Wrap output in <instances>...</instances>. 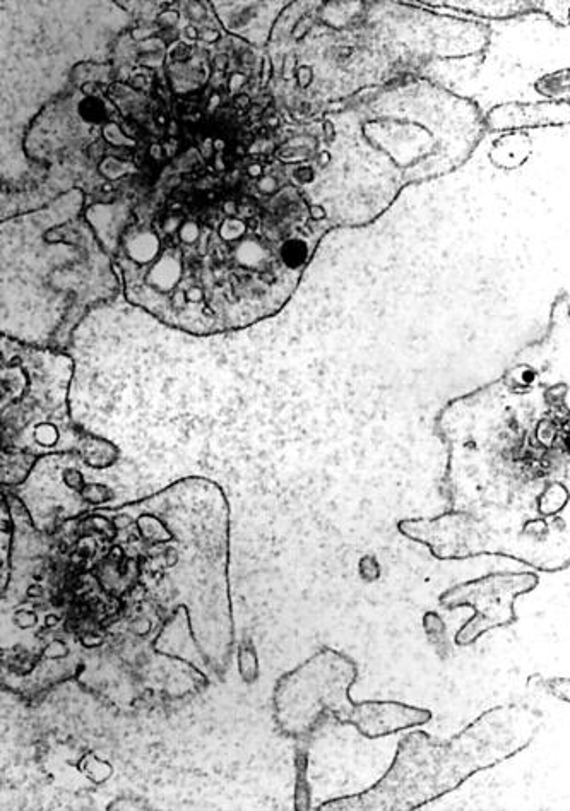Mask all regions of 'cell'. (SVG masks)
<instances>
[{"label":"cell","instance_id":"6da1fadb","mask_svg":"<svg viewBox=\"0 0 570 811\" xmlns=\"http://www.w3.org/2000/svg\"><path fill=\"white\" fill-rule=\"evenodd\" d=\"M206 170L168 168L103 247L125 298L165 326L213 336L259 324L290 300L339 226L326 194L276 139L216 131Z\"/></svg>","mask_w":570,"mask_h":811},{"label":"cell","instance_id":"7a4b0ae2","mask_svg":"<svg viewBox=\"0 0 570 811\" xmlns=\"http://www.w3.org/2000/svg\"><path fill=\"white\" fill-rule=\"evenodd\" d=\"M447 447L449 512L401 524L440 560L504 557L570 567V305L499 379L456 397L437 418Z\"/></svg>","mask_w":570,"mask_h":811},{"label":"cell","instance_id":"3957f363","mask_svg":"<svg viewBox=\"0 0 570 811\" xmlns=\"http://www.w3.org/2000/svg\"><path fill=\"white\" fill-rule=\"evenodd\" d=\"M76 202L4 220L2 332L62 351L91 308L112 300L120 278Z\"/></svg>","mask_w":570,"mask_h":811},{"label":"cell","instance_id":"277c9868","mask_svg":"<svg viewBox=\"0 0 570 811\" xmlns=\"http://www.w3.org/2000/svg\"><path fill=\"white\" fill-rule=\"evenodd\" d=\"M540 717L521 705L493 707L452 736L413 731L399 741L391 767L369 791L329 801L319 810L410 811L458 789L481 770L514 757L533 741Z\"/></svg>","mask_w":570,"mask_h":811},{"label":"cell","instance_id":"5b68a950","mask_svg":"<svg viewBox=\"0 0 570 811\" xmlns=\"http://www.w3.org/2000/svg\"><path fill=\"white\" fill-rule=\"evenodd\" d=\"M72 362L62 351L2 338V486L16 488L38 459L79 452L98 468H115L120 452L72 421L67 403Z\"/></svg>","mask_w":570,"mask_h":811},{"label":"cell","instance_id":"8992f818","mask_svg":"<svg viewBox=\"0 0 570 811\" xmlns=\"http://www.w3.org/2000/svg\"><path fill=\"white\" fill-rule=\"evenodd\" d=\"M357 675L353 659L326 647L281 676L273 692L274 721L281 733L310 740L329 716L353 726L358 702L351 699L350 688Z\"/></svg>","mask_w":570,"mask_h":811},{"label":"cell","instance_id":"52a82bcc","mask_svg":"<svg viewBox=\"0 0 570 811\" xmlns=\"http://www.w3.org/2000/svg\"><path fill=\"white\" fill-rule=\"evenodd\" d=\"M115 468H98L79 452H57L36 461L26 480L9 492L18 498L40 533L59 527L119 497Z\"/></svg>","mask_w":570,"mask_h":811},{"label":"cell","instance_id":"ba28073f","mask_svg":"<svg viewBox=\"0 0 570 811\" xmlns=\"http://www.w3.org/2000/svg\"><path fill=\"white\" fill-rule=\"evenodd\" d=\"M536 584L538 577L531 572H505L487 575L444 592L440 603L447 610L459 606H470L475 610V616L456 635L459 646H471L487 630L511 625L516 620L514 601L517 596L531 591Z\"/></svg>","mask_w":570,"mask_h":811},{"label":"cell","instance_id":"9c48e42d","mask_svg":"<svg viewBox=\"0 0 570 811\" xmlns=\"http://www.w3.org/2000/svg\"><path fill=\"white\" fill-rule=\"evenodd\" d=\"M432 712L413 705L392 702V700H367L358 702L357 717L353 726L365 738H382L396 735L404 729L415 728L428 723Z\"/></svg>","mask_w":570,"mask_h":811},{"label":"cell","instance_id":"30bf717a","mask_svg":"<svg viewBox=\"0 0 570 811\" xmlns=\"http://www.w3.org/2000/svg\"><path fill=\"white\" fill-rule=\"evenodd\" d=\"M512 113L505 112L504 108L493 110L490 115L492 129H509L521 125L565 124L570 122L569 105H529V107H507Z\"/></svg>","mask_w":570,"mask_h":811},{"label":"cell","instance_id":"8fae6325","mask_svg":"<svg viewBox=\"0 0 570 811\" xmlns=\"http://www.w3.org/2000/svg\"><path fill=\"white\" fill-rule=\"evenodd\" d=\"M422 6L451 7L456 11L471 12L485 19H507L531 11L528 2H425Z\"/></svg>","mask_w":570,"mask_h":811},{"label":"cell","instance_id":"7c38bea8","mask_svg":"<svg viewBox=\"0 0 570 811\" xmlns=\"http://www.w3.org/2000/svg\"><path fill=\"white\" fill-rule=\"evenodd\" d=\"M238 669H240V676L244 678L245 683H254L257 680L259 673H257L256 649L252 646L250 639L245 640L244 644L240 646Z\"/></svg>","mask_w":570,"mask_h":811},{"label":"cell","instance_id":"4fadbf2b","mask_svg":"<svg viewBox=\"0 0 570 811\" xmlns=\"http://www.w3.org/2000/svg\"><path fill=\"white\" fill-rule=\"evenodd\" d=\"M569 21H570V16H569Z\"/></svg>","mask_w":570,"mask_h":811}]
</instances>
